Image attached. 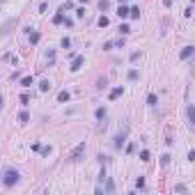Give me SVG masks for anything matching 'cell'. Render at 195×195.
Masks as SVG:
<instances>
[{
    "instance_id": "6da1fadb",
    "label": "cell",
    "mask_w": 195,
    "mask_h": 195,
    "mask_svg": "<svg viewBox=\"0 0 195 195\" xmlns=\"http://www.w3.org/2000/svg\"><path fill=\"white\" fill-rule=\"evenodd\" d=\"M16 23H19V19H9V21H5V23L0 26V37L9 35V32H12V30L16 28Z\"/></svg>"
},
{
    "instance_id": "7a4b0ae2",
    "label": "cell",
    "mask_w": 195,
    "mask_h": 195,
    "mask_svg": "<svg viewBox=\"0 0 195 195\" xmlns=\"http://www.w3.org/2000/svg\"><path fill=\"white\" fill-rule=\"evenodd\" d=\"M83 154H85V142H78L76 147L71 149V154H69V161H78Z\"/></svg>"
},
{
    "instance_id": "3957f363",
    "label": "cell",
    "mask_w": 195,
    "mask_h": 195,
    "mask_svg": "<svg viewBox=\"0 0 195 195\" xmlns=\"http://www.w3.org/2000/svg\"><path fill=\"white\" fill-rule=\"evenodd\" d=\"M16 181H19V170L9 168V170L5 172V184H7V186H14Z\"/></svg>"
},
{
    "instance_id": "277c9868",
    "label": "cell",
    "mask_w": 195,
    "mask_h": 195,
    "mask_svg": "<svg viewBox=\"0 0 195 195\" xmlns=\"http://www.w3.org/2000/svg\"><path fill=\"white\" fill-rule=\"evenodd\" d=\"M126 131H128V126L124 128L122 133H117V135H115V147H117V149H122V145L126 142Z\"/></svg>"
},
{
    "instance_id": "5b68a950",
    "label": "cell",
    "mask_w": 195,
    "mask_h": 195,
    "mask_svg": "<svg viewBox=\"0 0 195 195\" xmlns=\"http://www.w3.org/2000/svg\"><path fill=\"white\" fill-rule=\"evenodd\" d=\"M83 62H85V57H83V55H76V57L71 60V67H69V69H71V71H78V69L83 67Z\"/></svg>"
},
{
    "instance_id": "8992f818",
    "label": "cell",
    "mask_w": 195,
    "mask_h": 195,
    "mask_svg": "<svg viewBox=\"0 0 195 195\" xmlns=\"http://www.w3.org/2000/svg\"><path fill=\"white\" fill-rule=\"evenodd\" d=\"M193 53H195V48H193V46H184V48H181V53H179V57H181V60H188Z\"/></svg>"
},
{
    "instance_id": "52a82bcc",
    "label": "cell",
    "mask_w": 195,
    "mask_h": 195,
    "mask_svg": "<svg viewBox=\"0 0 195 195\" xmlns=\"http://www.w3.org/2000/svg\"><path fill=\"white\" fill-rule=\"evenodd\" d=\"M69 99H71V94H69V92H67V90H62V92H60V94H57V101H60V103H64V101H69Z\"/></svg>"
},
{
    "instance_id": "ba28073f",
    "label": "cell",
    "mask_w": 195,
    "mask_h": 195,
    "mask_svg": "<svg viewBox=\"0 0 195 195\" xmlns=\"http://www.w3.org/2000/svg\"><path fill=\"white\" fill-rule=\"evenodd\" d=\"M39 39H41V35L37 30H30V44H39Z\"/></svg>"
},
{
    "instance_id": "9c48e42d",
    "label": "cell",
    "mask_w": 195,
    "mask_h": 195,
    "mask_svg": "<svg viewBox=\"0 0 195 195\" xmlns=\"http://www.w3.org/2000/svg\"><path fill=\"white\" fill-rule=\"evenodd\" d=\"M117 16H119V19H126V16H128V7L119 5V9H117Z\"/></svg>"
},
{
    "instance_id": "30bf717a",
    "label": "cell",
    "mask_w": 195,
    "mask_h": 195,
    "mask_svg": "<svg viewBox=\"0 0 195 195\" xmlns=\"http://www.w3.org/2000/svg\"><path fill=\"white\" fill-rule=\"evenodd\" d=\"M32 83H35V80H32V76H23V78H21V85H23V87H30Z\"/></svg>"
},
{
    "instance_id": "8fae6325",
    "label": "cell",
    "mask_w": 195,
    "mask_h": 195,
    "mask_svg": "<svg viewBox=\"0 0 195 195\" xmlns=\"http://www.w3.org/2000/svg\"><path fill=\"white\" fill-rule=\"evenodd\" d=\"M39 90H41V92H48V90H51V80H41L39 83Z\"/></svg>"
},
{
    "instance_id": "7c38bea8",
    "label": "cell",
    "mask_w": 195,
    "mask_h": 195,
    "mask_svg": "<svg viewBox=\"0 0 195 195\" xmlns=\"http://www.w3.org/2000/svg\"><path fill=\"white\" fill-rule=\"evenodd\" d=\"M128 16H131V19H140V9L138 7H131V9H128Z\"/></svg>"
},
{
    "instance_id": "4fadbf2b",
    "label": "cell",
    "mask_w": 195,
    "mask_h": 195,
    "mask_svg": "<svg viewBox=\"0 0 195 195\" xmlns=\"http://www.w3.org/2000/svg\"><path fill=\"white\" fill-rule=\"evenodd\" d=\"M19 122H21V124H28V122H30V115H28L26 110H23V113L19 115Z\"/></svg>"
},
{
    "instance_id": "5bb4252c",
    "label": "cell",
    "mask_w": 195,
    "mask_h": 195,
    "mask_svg": "<svg viewBox=\"0 0 195 195\" xmlns=\"http://www.w3.org/2000/svg\"><path fill=\"white\" fill-rule=\"evenodd\" d=\"M94 115H97V119H106V108H97V113H94Z\"/></svg>"
},
{
    "instance_id": "9a60e30c",
    "label": "cell",
    "mask_w": 195,
    "mask_h": 195,
    "mask_svg": "<svg viewBox=\"0 0 195 195\" xmlns=\"http://www.w3.org/2000/svg\"><path fill=\"white\" fill-rule=\"evenodd\" d=\"M193 122H195V110H193V106H188V124L193 126Z\"/></svg>"
},
{
    "instance_id": "2e32d148",
    "label": "cell",
    "mask_w": 195,
    "mask_h": 195,
    "mask_svg": "<svg viewBox=\"0 0 195 195\" xmlns=\"http://www.w3.org/2000/svg\"><path fill=\"white\" fill-rule=\"evenodd\" d=\"M71 7H74V2H69V0H67V2H62L60 12H62V14H64V12H69V9H71Z\"/></svg>"
},
{
    "instance_id": "e0dca14e",
    "label": "cell",
    "mask_w": 195,
    "mask_h": 195,
    "mask_svg": "<svg viewBox=\"0 0 195 195\" xmlns=\"http://www.w3.org/2000/svg\"><path fill=\"white\" fill-rule=\"evenodd\" d=\"M122 92H124L122 87H115V90H110V99H117V97H119Z\"/></svg>"
},
{
    "instance_id": "ac0fdd59",
    "label": "cell",
    "mask_w": 195,
    "mask_h": 195,
    "mask_svg": "<svg viewBox=\"0 0 195 195\" xmlns=\"http://www.w3.org/2000/svg\"><path fill=\"white\" fill-rule=\"evenodd\" d=\"M156 101H159V99H156V94H149V97H147V103H149V106H156Z\"/></svg>"
},
{
    "instance_id": "d6986e66",
    "label": "cell",
    "mask_w": 195,
    "mask_h": 195,
    "mask_svg": "<svg viewBox=\"0 0 195 195\" xmlns=\"http://www.w3.org/2000/svg\"><path fill=\"white\" fill-rule=\"evenodd\" d=\"M108 23H110L108 16H101V19H99V26H101V28H108Z\"/></svg>"
},
{
    "instance_id": "ffe728a7",
    "label": "cell",
    "mask_w": 195,
    "mask_h": 195,
    "mask_svg": "<svg viewBox=\"0 0 195 195\" xmlns=\"http://www.w3.org/2000/svg\"><path fill=\"white\" fill-rule=\"evenodd\" d=\"M62 21H64V14H62V12H60V14H55V19H53V23H57V26H60Z\"/></svg>"
},
{
    "instance_id": "44dd1931",
    "label": "cell",
    "mask_w": 195,
    "mask_h": 195,
    "mask_svg": "<svg viewBox=\"0 0 195 195\" xmlns=\"http://www.w3.org/2000/svg\"><path fill=\"white\" fill-rule=\"evenodd\" d=\"M119 32H122V35H128V32H131V28H128L126 23H122V26H119Z\"/></svg>"
},
{
    "instance_id": "7402d4cb",
    "label": "cell",
    "mask_w": 195,
    "mask_h": 195,
    "mask_svg": "<svg viewBox=\"0 0 195 195\" xmlns=\"http://www.w3.org/2000/svg\"><path fill=\"white\" fill-rule=\"evenodd\" d=\"M140 161H149V152H147V149H142V152H140Z\"/></svg>"
},
{
    "instance_id": "603a6c76",
    "label": "cell",
    "mask_w": 195,
    "mask_h": 195,
    "mask_svg": "<svg viewBox=\"0 0 195 195\" xmlns=\"http://www.w3.org/2000/svg\"><path fill=\"white\" fill-rule=\"evenodd\" d=\"M170 163V154H163L161 156V165H168Z\"/></svg>"
},
{
    "instance_id": "cb8c5ba5",
    "label": "cell",
    "mask_w": 195,
    "mask_h": 195,
    "mask_svg": "<svg viewBox=\"0 0 195 195\" xmlns=\"http://www.w3.org/2000/svg\"><path fill=\"white\" fill-rule=\"evenodd\" d=\"M135 78H138V71H135V69H131V71H128V80H135Z\"/></svg>"
},
{
    "instance_id": "d4e9b609",
    "label": "cell",
    "mask_w": 195,
    "mask_h": 195,
    "mask_svg": "<svg viewBox=\"0 0 195 195\" xmlns=\"http://www.w3.org/2000/svg\"><path fill=\"white\" fill-rule=\"evenodd\" d=\"M21 103H23V106H28V103H30V97H28V94H21Z\"/></svg>"
},
{
    "instance_id": "484cf974",
    "label": "cell",
    "mask_w": 195,
    "mask_h": 195,
    "mask_svg": "<svg viewBox=\"0 0 195 195\" xmlns=\"http://www.w3.org/2000/svg\"><path fill=\"white\" fill-rule=\"evenodd\" d=\"M76 16H78V19H83V16H85V7H78V9H76Z\"/></svg>"
},
{
    "instance_id": "4316f807",
    "label": "cell",
    "mask_w": 195,
    "mask_h": 195,
    "mask_svg": "<svg viewBox=\"0 0 195 195\" xmlns=\"http://www.w3.org/2000/svg\"><path fill=\"white\" fill-rule=\"evenodd\" d=\"M71 46V41H69V37H64V39H62V48H69Z\"/></svg>"
},
{
    "instance_id": "83f0119b",
    "label": "cell",
    "mask_w": 195,
    "mask_h": 195,
    "mask_svg": "<svg viewBox=\"0 0 195 195\" xmlns=\"http://www.w3.org/2000/svg\"><path fill=\"white\" fill-rule=\"evenodd\" d=\"M106 190H108V193H113V190H115V184H113V181H108V184H106Z\"/></svg>"
},
{
    "instance_id": "f1b7e54d",
    "label": "cell",
    "mask_w": 195,
    "mask_h": 195,
    "mask_svg": "<svg viewBox=\"0 0 195 195\" xmlns=\"http://www.w3.org/2000/svg\"><path fill=\"white\" fill-rule=\"evenodd\" d=\"M135 188H145V179H142V177H140V179L135 181Z\"/></svg>"
},
{
    "instance_id": "f546056e",
    "label": "cell",
    "mask_w": 195,
    "mask_h": 195,
    "mask_svg": "<svg viewBox=\"0 0 195 195\" xmlns=\"http://www.w3.org/2000/svg\"><path fill=\"white\" fill-rule=\"evenodd\" d=\"M113 46H115L113 41H106V44H103V51H110V48H113Z\"/></svg>"
},
{
    "instance_id": "4dcf8cb0",
    "label": "cell",
    "mask_w": 195,
    "mask_h": 195,
    "mask_svg": "<svg viewBox=\"0 0 195 195\" xmlns=\"http://www.w3.org/2000/svg\"><path fill=\"white\" fill-rule=\"evenodd\" d=\"M39 152H41V154H44V156H48V154H51V147H41Z\"/></svg>"
},
{
    "instance_id": "1f68e13d",
    "label": "cell",
    "mask_w": 195,
    "mask_h": 195,
    "mask_svg": "<svg viewBox=\"0 0 195 195\" xmlns=\"http://www.w3.org/2000/svg\"><path fill=\"white\" fill-rule=\"evenodd\" d=\"M140 60V53H131V62H138Z\"/></svg>"
},
{
    "instance_id": "d6a6232c",
    "label": "cell",
    "mask_w": 195,
    "mask_h": 195,
    "mask_svg": "<svg viewBox=\"0 0 195 195\" xmlns=\"http://www.w3.org/2000/svg\"><path fill=\"white\" fill-rule=\"evenodd\" d=\"M124 2H126V0H119V5H124Z\"/></svg>"
},
{
    "instance_id": "836d02e7",
    "label": "cell",
    "mask_w": 195,
    "mask_h": 195,
    "mask_svg": "<svg viewBox=\"0 0 195 195\" xmlns=\"http://www.w3.org/2000/svg\"><path fill=\"white\" fill-rule=\"evenodd\" d=\"M0 108H2V97H0Z\"/></svg>"
}]
</instances>
